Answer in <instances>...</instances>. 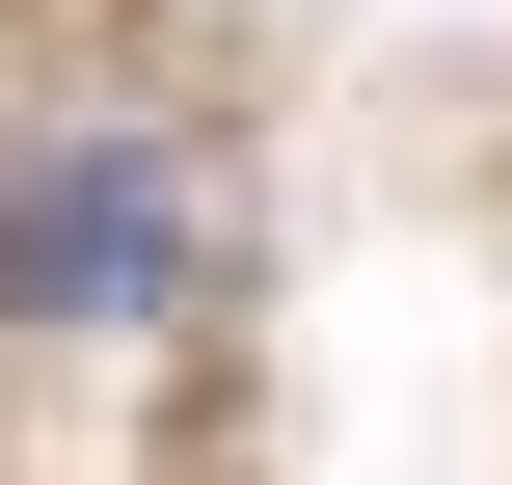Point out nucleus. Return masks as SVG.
Segmentation results:
<instances>
[{"instance_id": "obj_1", "label": "nucleus", "mask_w": 512, "mask_h": 485, "mask_svg": "<svg viewBox=\"0 0 512 485\" xmlns=\"http://www.w3.org/2000/svg\"><path fill=\"white\" fill-rule=\"evenodd\" d=\"M189 243H216V189H189L162 135H54V162L0 189V297H27V324H135Z\"/></svg>"}]
</instances>
